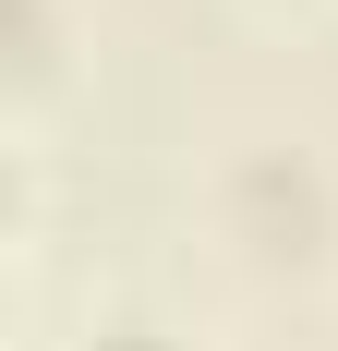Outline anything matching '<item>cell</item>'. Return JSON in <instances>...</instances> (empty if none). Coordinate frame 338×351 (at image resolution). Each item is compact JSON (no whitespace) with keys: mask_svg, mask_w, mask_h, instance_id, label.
I'll list each match as a JSON object with an SVG mask.
<instances>
[{"mask_svg":"<svg viewBox=\"0 0 338 351\" xmlns=\"http://www.w3.org/2000/svg\"><path fill=\"white\" fill-rule=\"evenodd\" d=\"M109 351H157V339H109Z\"/></svg>","mask_w":338,"mask_h":351,"instance_id":"1","label":"cell"}]
</instances>
